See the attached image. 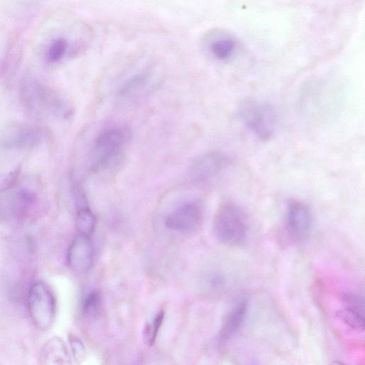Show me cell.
<instances>
[{
  "mask_svg": "<svg viewBox=\"0 0 365 365\" xmlns=\"http://www.w3.org/2000/svg\"><path fill=\"white\" fill-rule=\"evenodd\" d=\"M163 72L156 66L141 69L125 80L117 93L120 103H131L154 91L163 80Z\"/></svg>",
  "mask_w": 365,
  "mask_h": 365,
  "instance_id": "obj_6",
  "label": "cell"
},
{
  "mask_svg": "<svg viewBox=\"0 0 365 365\" xmlns=\"http://www.w3.org/2000/svg\"><path fill=\"white\" fill-rule=\"evenodd\" d=\"M247 309V301L240 300L228 314L220 330V337L223 340L230 339L240 327Z\"/></svg>",
  "mask_w": 365,
  "mask_h": 365,
  "instance_id": "obj_15",
  "label": "cell"
},
{
  "mask_svg": "<svg viewBox=\"0 0 365 365\" xmlns=\"http://www.w3.org/2000/svg\"><path fill=\"white\" fill-rule=\"evenodd\" d=\"M202 212L197 202H185L166 217L165 227L175 232H191L197 229L202 220Z\"/></svg>",
  "mask_w": 365,
  "mask_h": 365,
  "instance_id": "obj_10",
  "label": "cell"
},
{
  "mask_svg": "<svg viewBox=\"0 0 365 365\" xmlns=\"http://www.w3.org/2000/svg\"><path fill=\"white\" fill-rule=\"evenodd\" d=\"M83 46L71 43L65 36H57L52 38L46 44L44 50L46 61L51 63L61 61L67 57H71L83 49Z\"/></svg>",
  "mask_w": 365,
  "mask_h": 365,
  "instance_id": "obj_13",
  "label": "cell"
},
{
  "mask_svg": "<svg viewBox=\"0 0 365 365\" xmlns=\"http://www.w3.org/2000/svg\"><path fill=\"white\" fill-rule=\"evenodd\" d=\"M69 343L76 361L81 362L85 357V347L82 341L76 336H69Z\"/></svg>",
  "mask_w": 365,
  "mask_h": 365,
  "instance_id": "obj_21",
  "label": "cell"
},
{
  "mask_svg": "<svg viewBox=\"0 0 365 365\" xmlns=\"http://www.w3.org/2000/svg\"><path fill=\"white\" fill-rule=\"evenodd\" d=\"M237 112L241 123L257 138L267 140L272 137L277 113L271 104L245 98L238 103Z\"/></svg>",
  "mask_w": 365,
  "mask_h": 365,
  "instance_id": "obj_4",
  "label": "cell"
},
{
  "mask_svg": "<svg viewBox=\"0 0 365 365\" xmlns=\"http://www.w3.org/2000/svg\"><path fill=\"white\" fill-rule=\"evenodd\" d=\"M101 299L99 294L96 291H92L87 294L83 300L82 306V313L87 317L93 316L100 308Z\"/></svg>",
  "mask_w": 365,
  "mask_h": 365,
  "instance_id": "obj_19",
  "label": "cell"
},
{
  "mask_svg": "<svg viewBox=\"0 0 365 365\" xmlns=\"http://www.w3.org/2000/svg\"><path fill=\"white\" fill-rule=\"evenodd\" d=\"M46 137V130L35 125L11 123L0 133V145L6 149L26 150L39 145Z\"/></svg>",
  "mask_w": 365,
  "mask_h": 365,
  "instance_id": "obj_7",
  "label": "cell"
},
{
  "mask_svg": "<svg viewBox=\"0 0 365 365\" xmlns=\"http://www.w3.org/2000/svg\"><path fill=\"white\" fill-rule=\"evenodd\" d=\"M227 282V277L224 271L214 269L210 271L205 277V282L208 286L215 290L223 289Z\"/></svg>",
  "mask_w": 365,
  "mask_h": 365,
  "instance_id": "obj_20",
  "label": "cell"
},
{
  "mask_svg": "<svg viewBox=\"0 0 365 365\" xmlns=\"http://www.w3.org/2000/svg\"><path fill=\"white\" fill-rule=\"evenodd\" d=\"M131 137L126 126H113L100 131L93 139L89 153L91 169L94 172L115 168L124 159L123 148Z\"/></svg>",
  "mask_w": 365,
  "mask_h": 365,
  "instance_id": "obj_2",
  "label": "cell"
},
{
  "mask_svg": "<svg viewBox=\"0 0 365 365\" xmlns=\"http://www.w3.org/2000/svg\"><path fill=\"white\" fill-rule=\"evenodd\" d=\"M96 225V217L86 205H81L76 213V226L78 234L90 235Z\"/></svg>",
  "mask_w": 365,
  "mask_h": 365,
  "instance_id": "obj_16",
  "label": "cell"
},
{
  "mask_svg": "<svg viewBox=\"0 0 365 365\" xmlns=\"http://www.w3.org/2000/svg\"><path fill=\"white\" fill-rule=\"evenodd\" d=\"M41 365H71L65 344L58 337L48 340L40 351Z\"/></svg>",
  "mask_w": 365,
  "mask_h": 365,
  "instance_id": "obj_14",
  "label": "cell"
},
{
  "mask_svg": "<svg viewBox=\"0 0 365 365\" xmlns=\"http://www.w3.org/2000/svg\"><path fill=\"white\" fill-rule=\"evenodd\" d=\"M204 46L212 57L220 61H227L234 56L237 43L227 32L215 30L205 36Z\"/></svg>",
  "mask_w": 365,
  "mask_h": 365,
  "instance_id": "obj_12",
  "label": "cell"
},
{
  "mask_svg": "<svg viewBox=\"0 0 365 365\" xmlns=\"http://www.w3.org/2000/svg\"><path fill=\"white\" fill-rule=\"evenodd\" d=\"M20 93L24 106L36 114L60 119L73 114V107L67 97L37 80H24Z\"/></svg>",
  "mask_w": 365,
  "mask_h": 365,
  "instance_id": "obj_1",
  "label": "cell"
},
{
  "mask_svg": "<svg viewBox=\"0 0 365 365\" xmlns=\"http://www.w3.org/2000/svg\"><path fill=\"white\" fill-rule=\"evenodd\" d=\"M232 163V158L222 152H207L192 162L190 175L195 182H205L225 170Z\"/></svg>",
  "mask_w": 365,
  "mask_h": 365,
  "instance_id": "obj_8",
  "label": "cell"
},
{
  "mask_svg": "<svg viewBox=\"0 0 365 365\" xmlns=\"http://www.w3.org/2000/svg\"><path fill=\"white\" fill-rule=\"evenodd\" d=\"M330 365H346L340 361H334Z\"/></svg>",
  "mask_w": 365,
  "mask_h": 365,
  "instance_id": "obj_23",
  "label": "cell"
},
{
  "mask_svg": "<svg viewBox=\"0 0 365 365\" xmlns=\"http://www.w3.org/2000/svg\"><path fill=\"white\" fill-rule=\"evenodd\" d=\"M344 299L348 305L347 307L355 309L363 314L364 302L362 299L356 295L346 294L344 297Z\"/></svg>",
  "mask_w": 365,
  "mask_h": 365,
  "instance_id": "obj_22",
  "label": "cell"
},
{
  "mask_svg": "<svg viewBox=\"0 0 365 365\" xmlns=\"http://www.w3.org/2000/svg\"><path fill=\"white\" fill-rule=\"evenodd\" d=\"M311 224V214L306 205L297 200L288 203L285 228L292 241L297 242L304 240L310 232Z\"/></svg>",
  "mask_w": 365,
  "mask_h": 365,
  "instance_id": "obj_9",
  "label": "cell"
},
{
  "mask_svg": "<svg viewBox=\"0 0 365 365\" xmlns=\"http://www.w3.org/2000/svg\"><path fill=\"white\" fill-rule=\"evenodd\" d=\"M217 240L229 247H238L246 241L248 224L245 212L236 203L226 202L217 209L213 222Z\"/></svg>",
  "mask_w": 365,
  "mask_h": 365,
  "instance_id": "obj_3",
  "label": "cell"
},
{
  "mask_svg": "<svg viewBox=\"0 0 365 365\" xmlns=\"http://www.w3.org/2000/svg\"><path fill=\"white\" fill-rule=\"evenodd\" d=\"M337 316L349 327L358 331L364 329L363 314L349 307H345L337 312Z\"/></svg>",
  "mask_w": 365,
  "mask_h": 365,
  "instance_id": "obj_17",
  "label": "cell"
},
{
  "mask_svg": "<svg viewBox=\"0 0 365 365\" xmlns=\"http://www.w3.org/2000/svg\"><path fill=\"white\" fill-rule=\"evenodd\" d=\"M164 319V312L160 311L155 317L152 323H148L145 326L143 330V339L145 343L150 346H152L157 337L158 331L161 327Z\"/></svg>",
  "mask_w": 365,
  "mask_h": 365,
  "instance_id": "obj_18",
  "label": "cell"
},
{
  "mask_svg": "<svg viewBox=\"0 0 365 365\" xmlns=\"http://www.w3.org/2000/svg\"><path fill=\"white\" fill-rule=\"evenodd\" d=\"M28 309L34 324L40 329L47 330L56 316V302L49 286L41 281L34 283L29 291Z\"/></svg>",
  "mask_w": 365,
  "mask_h": 365,
  "instance_id": "obj_5",
  "label": "cell"
},
{
  "mask_svg": "<svg viewBox=\"0 0 365 365\" xmlns=\"http://www.w3.org/2000/svg\"><path fill=\"white\" fill-rule=\"evenodd\" d=\"M66 259L73 272L81 274L88 271L93 262V246L90 237L78 234L68 247Z\"/></svg>",
  "mask_w": 365,
  "mask_h": 365,
  "instance_id": "obj_11",
  "label": "cell"
}]
</instances>
